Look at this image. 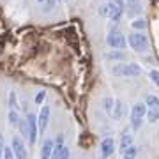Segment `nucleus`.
Listing matches in <instances>:
<instances>
[{"instance_id":"f257e3e1","label":"nucleus","mask_w":159,"mask_h":159,"mask_svg":"<svg viewBox=\"0 0 159 159\" xmlns=\"http://www.w3.org/2000/svg\"><path fill=\"white\" fill-rule=\"evenodd\" d=\"M113 74L117 76H124V78H136L142 74V67L138 64L133 62H125V64H119L113 67Z\"/></svg>"},{"instance_id":"f03ea898","label":"nucleus","mask_w":159,"mask_h":159,"mask_svg":"<svg viewBox=\"0 0 159 159\" xmlns=\"http://www.w3.org/2000/svg\"><path fill=\"white\" fill-rule=\"evenodd\" d=\"M145 113H147V104H145V102H136V104L131 108V127H133V129L138 131L142 127Z\"/></svg>"},{"instance_id":"7ed1b4c3","label":"nucleus","mask_w":159,"mask_h":159,"mask_svg":"<svg viewBox=\"0 0 159 159\" xmlns=\"http://www.w3.org/2000/svg\"><path fill=\"white\" fill-rule=\"evenodd\" d=\"M127 44H129L134 51H138V53H145V51L148 50V39L143 34H140V32L131 34L129 37H127Z\"/></svg>"},{"instance_id":"20e7f679","label":"nucleus","mask_w":159,"mask_h":159,"mask_svg":"<svg viewBox=\"0 0 159 159\" xmlns=\"http://www.w3.org/2000/svg\"><path fill=\"white\" fill-rule=\"evenodd\" d=\"M27 122H29V145H35L37 136H39V125H37V115L34 113H27Z\"/></svg>"},{"instance_id":"39448f33","label":"nucleus","mask_w":159,"mask_h":159,"mask_svg":"<svg viewBox=\"0 0 159 159\" xmlns=\"http://www.w3.org/2000/svg\"><path fill=\"white\" fill-rule=\"evenodd\" d=\"M106 43H108V46L111 50H122L124 51L125 44H127V39L122 35V32H110V34L106 35Z\"/></svg>"},{"instance_id":"423d86ee","label":"nucleus","mask_w":159,"mask_h":159,"mask_svg":"<svg viewBox=\"0 0 159 159\" xmlns=\"http://www.w3.org/2000/svg\"><path fill=\"white\" fill-rule=\"evenodd\" d=\"M11 148H12V152H14V156H16V159H29L27 145H25V142H23L20 136H14V138H12Z\"/></svg>"},{"instance_id":"0eeeda50","label":"nucleus","mask_w":159,"mask_h":159,"mask_svg":"<svg viewBox=\"0 0 159 159\" xmlns=\"http://www.w3.org/2000/svg\"><path fill=\"white\" fill-rule=\"evenodd\" d=\"M50 117H51V110H50V106L43 104V106H41L39 115H37V125H39V134H43V133L46 131V127H48V122H50Z\"/></svg>"},{"instance_id":"6e6552de","label":"nucleus","mask_w":159,"mask_h":159,"mask_svg":"<svg viewBox=\"0 0 159 159\" xmlns=\"http://www.w3.org/2000/svg\"><path fill=\"white\" fill-rule=\"evenodd\" d=\"M115 152V140L113 138H104L101 142V157L108 159Z\"/></svg>"},{"instance_id":"1a4fd4ad","label":"nucleus","mask_w":159,"mask_h":159,"mask_svg":"<svg viewBox=\"0 0 159 159\" xmlns=\"http://www.w3.org/2000/svg\"><path fill=\"white\" fill-rule=\"evenodd\" d=\"M122 12H124V7L115 4V2H110L108 4V18L111 21H120L122 18Z\"/></svg>"},{"instance_id":"9d476101","label":"nucleus","mask_w":159,"mask_h":159,"mask_svg":"<svg viewBox=\"0 0 159 159\" xmlns=\"http://www.w3.org/2000/svg\"><path fill=\"white\" fill-rule=\"evenodd\" d=\"M53 147H55V140H44L43 142V147H41V159H51V152H53Z\"/></svg>"},{"instance_id":"9b49d317","label":"nucleus","mask_w":159,"mask_h":159,"mask_svg":"<svg viewBox=\"0 0 159 159\" xmlns=\"http://www.w3.org/2000/svg\"><path fill=\"white\" fill-rule=\"evenodd\" d=\"M131 145H134V138H133V134H129V133L122 134V138H120V143H119V150H120V154L124 152L125 148H129Z\"/></svg>"},{"instance_id":"f8f14e48","label":"nucleus","mask_w":159,"mask_h":159,"mask_svg":"<svg viewBox=\"0 0 159 159\" xmlns=\"http://www.w3.org/2000/svg\"><path fill=\"white\" fill-rule=\"evenodd\" d=\"M145 117H147V120L150 122V124L157 122L159 120V108H148L147 113H145Z\"/></svg>"},{"instance_id":"ddd939ff","label":"nucleus","mask_w":159,"mask_h":159,"mask_svg":"<svg viewBox=\"0 0 159 159\" xmlns=\"http://www.w3.org/2000/svg\"><path fill=\"white\" fill-rule=\"evenodd\" d=\"M20 113H18V110H9V113H7V122L11 125H18V122H20Z\"/></svg>"},{"instance_id":"4468645a","label":"nucleus","mask_w":159,"mask_h":159,"mask_svg":"<svg viewBox=\"0 0 159 159\" xmlns=\"http://www.w3.org/2000/svg\"><path fill=\"white\" fill-rule=\"evenodd\" d=\"M18 127H20V133L23 134V138H27L29 140V122H27V117L25 119H20V122H18Z\"/></svg>"},{"instance_id":"2eb2a0df","label":"nucleus","mask_w":159,"mask_h":159,"mask_svg":"<svg viewBox=\"0 0 159 159\" xmlns=\"http://www.w3.org/2000/svg\"><path fill=\"white\" fill-rule=\"evenodd\" d=\"M145 104H147V108H159V97L154 94H148L145 97Z\"/></svg>"},{"instance_id":"dca6fc26","label":"nucleus","mask_w":159,"mask_h":159,"mask_svg":"<svg viewBox=\"0 0 159 159\" xmlns=\"http://www.w3.org/2000/svg\"><path fill=\"white\" fill-rule=\"evenodd\" d=\"M136 154H138V148L134 145H131L129 148H125L122 152V159H136Z\"/></svg>"},{"instance_id":"f3484780","label":"nucleus","mask_w":159,"mask_h":159,"mask_svg":"<svg viewBox=\"0 0 159 159\" xmlns=\"http://www.w3.org/2000/svg\"><path fill=\"white\" fill-rule=\"evenodd\" d=\"M106 58H108V60H124L125 55H124L122 50H113L111 53H106Z\"/></svg>"},{"instance_id":"a211bd4d","label":"nucleus","mask_w":159,"mask_h":159,"mask_svg":"<svg viewBox=\"0 0 159 159\" xmlns=\"http://www.w3.org/2000/svg\"><path fill=\"white\" fill-rule=\"evenodd\" d=\"M124 113V102L122 101H115V106H113V117L115 119H120V115Z\"/></svg>"},{"instance_id":"6ab92c4d","label":"nucleus","mask_w":159,"mask_h":159,"mask_svg":"<svg viewBox=\"0 0 159 159\" xmlns=\"http://www.w3.org/2000/svg\"><path fill=\"white\" fill-rule=\"evenodd\" d=\"M113 99H111V97H106V99H104V101H102V108H104V111H108V113H111V111H113Z\"/></svg>"},{"instance_id":"aec40b11","label":"nucleus","mask_w":159,"mask_h":159,"mask_svg":"<svg viewBox=\"0 0 159 159\" xmlns=\"http://www.w3.org/2000/svg\"><path fill=\"white\" fill-rule=\"evenodd\" d=\"M9 104H11L12 110H18V108H20V104H18V101H16V92H14V90L9 92Z\"/></svg>"},{"instance_id":"412c9836","label":"nucleus","mask_w":159,"mask_h":159,"mask_svg":"<svg viewBox=\"0 0 159 159\" xmlns=\"http://www.w3.org/2000/svg\"><path fill=\"white\" fill-rule=\"evenodd\" d=\"M133 25V29H136V30H143L145 27H147V21L145 20H142V18H138V20H134V21L131 23Z\"/></svg>"},{"instance_id":"4be33fe9","label":"nucleus","mask_w":159,"mask_h":159,"mask_svg":"<svg viewBox=\"0 0 159 159\" xmlns=\"http://www.w3.org/2000/svg\"><path fill=\"white\" fill-rule=\"evenodd\" d=\"M2 159H16V156H14V152H12V148H11V147H4Z\"/></svg>"},{"instance_id":"5701e85b","label":"nucleus","mask_w":159,"mask_h":159,"mask_svg":"<svg viewBox=\"0 0 159 159\" xmlns=\"http://www.w3.org/2000/svg\"><path fill=\"white\" fill-rule=\"evenodd\" d=\"M148 78H150V81H154V83L159 87V71L157 69H152V71L148 73Z\"/></svg>"},{"instance_id":"b1692460","label":"nucleus","mask_w":159,"mask_h":159,"mask_svg":"<svg viewBox=\"0 0 159 159\" xmlns=\"http://www.w3.org/2000/svg\"><path fill=\"white\" fill-rule=\"evenodd\" d=\"M44 97H46V92L44 90H41V92H37L35 94V104H43V101H44Z\"/></svg>"},{"instance_id":"393cba45","label":"nucleus","mask_w":159,"mask_h":159,"mask_svg":"<svg viewBox=\"0 0 159 159\" xmlns=\"http://www.w3.org/2000/svg\"><path fill=\"white\" fill-rule=\"evenodd\" d=\"M58 159H71V150H69V147H64V150H62V154H60Z\"/></svg>"},{"instance_id":"a878e982","label":"nucleus","mask_w":159,"mask_h":159,"mask_svg":"<svg viewBox=\"0 0 159 159\" xmlns=\"http://www.w3.org/2000/svg\"><path fill=\"white\" fill-rule=\"evenodd\" d=\"M46 2V7H44V11H50L51 7L55 6V2H57V0H44Z\"/></svg>"},{"instance_id":"bb28decb","label":"nucleus","mask_w":159,"mask_h":159,"mask_svg":"<svg viewBox=\"0 0 159 159\" xmlns=\"http://www.w3.org/2000/svg\"><path fill=\"white\" fill-rule=\"evenodd\" d=\"M4 147H6V143H4V136H2V133H0V159H2V152H4Z\"/></svg>"},{"instance_id":"cd10ccee","label":"nucleus","mask_w":159,"mask_h":159,"mask_svg":"<svg viewBox=\"0 0 159 159\" xmlns=\"http://www.w3.org/2000/svg\"><path fill=\"white\" fill-rule=\"evenodd\" d=\"M113 2H115V4H119V6L124 7V0H113Z\"/></svg>"},{"instance_id":"c85d7f7f","label":"nucleus","mask_w":159,"mask_h":159,"mask_svg":"<svg viewBox=\"0 0 159 159\" xmlns=\"http://www.w3.org/2000/svg\"><path fill=\"white\" fill-rule=\"evenodd\" d=\"M127 2H140V0H127Z\"/></svg>"},{"instance_id":"c756f323","label":"nucleus","mask_w":159,"mask_h":159,"mask_svg":"<svg viewBox=\"0 0 159 159\" xmlns=\"http://www.w3.org/2000/svg\"><path fill=\"white\" fill-rule=\"evenodd\" d=\"M37 2H44V0H37Z\"/></svg>"}]
</instances>
